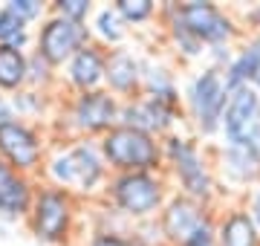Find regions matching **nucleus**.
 Masks as SVG:
<instances>
[{
  "label": "nucleus",
  "instance_id": "obj_32",
  "mask_svg": "<svg viewBox=\"0 0 260 246\" xmlns=\"http://www.w3.org/2000/svg\"><path fill=\"white\" fill-rule=\"evenodd\" d=\"M12 119H15V104H12L6 96L0 93V125L12 122Z\"/></svg>",
  "mask_w": 260,
  "mask_h": 246
},
{
  "label": "nucleus",
  "instance_id": "obj_12",
  "mask_svg": "<svg viewBox=\"0 0 260 246\" xmlns=\"http://www.w3.org/2000/svg\"><path fill=\"white\" fill-rule=\"evenodd\" d=\"M0 160H6L20 174L38 171L41 160H44L41 136L26 122H20V119H12V122L0 125Z\"/></svg>",
  "mask_w": 260,
  "mask_h": 246
},
{
  "label": "nucleus",
  "instance_id": "obj_21",
  "mask_svg": "<svg viewBox=\"0 0 260 246\" xmlns=\"http://www.w3.org/2000/svg\"><path fill=\"white\" fill-rule=\"evenodd\" d=\"M162 15L168 18V35H171V41H174V47L179 49V55L182 58H188V61H194V58H203L208 49L200 44V41L191 35L185 29V23L179 20V15H177V6L174 3H165L162 6Z\"/></svg>",
  "mask_w": 260,
  "mask_h": 246
},
{
  "label": "nucleus",
  "instance_id": "obj_19",
  "mask_svg": "<svg viewBox=\"0 0 260 246\" xmlns=\"http://www.w3.org/2000/svg\"><path fill=\"white\" fill-rule=\"evenodd\" d=\"M142 93L153 96V99L171 104L177 110L182 107V96H179L177 78H174V73L165 64H159V61H142Z\"/></svg>",
  "mask_w": 260,
  "mask_h": 246
},
{
  "label": "nucleus",
  "instance_id": "obj_20",
  "mask_svg": "<svg viewBox=\"0 0 260 246\" xmlns=\"http://www.w3.org/2000/svg\"><path fill=\"white\" fill-rule=\"evenodd\" d=\"M29 81V55L23 49L0 44V90L20 93V87Z\"/></svg>",
  "mask_w": 260,
  "mask_h": 246
},
{
  "label": "nucleus",
  "instance_id": "obj_23",
  "mask_svg": "<svg viewBox=\"0 0 260 246\" xmlns=\"http://www.w3.org/2000/svg\"><path fill=\"white\" fill-rule=\"evenodd\" d=\"M26 20L18 18L9 6H0V44H9V47H18L23 49L29 41V32H26Z\"/></svg>",
  "mask_w": 260,
  "mask_h": 246
},
{
  "label": "nucleus",
  "instance_id": "obj_4",
  "mask_svg": "<svg viewBox=\"0 0 260 246\" xmlns=\"http://www.w3.org/2000/svg\"><path fill=\"white\" fill-rule=\"evenodd\" d=\"M116 211L133 220H150L168 203V182L162 174L153 171H133V174H116L107 186Z\"/></svg>",
  "mask_w": 260,
  "mask_h": 246
},
{
  "label": "nucleus",
  "instance_id": "obj_2",
  "mask_svg": "<svg viewBox=\"0 0 260 246\" xmlns=\"http://www.w3.org/2000/svg\"><path fill=\"white\" fill-rule=\"evenodd\" d=\"M47 174L52 177L58 189L93 194L107 177V160L102 153V142L78 139L70 148H61L47 162Z\"/></svg>",
  "mask_w": 260,
  "mask_h": 246
},
{
  "label": "nucleus",
  "instance_id": "obj_11",
  "mask_svg": "<svg viewBox=\"0 0 260 246\" xmlns=\"http://www.w3.org/2000/svg\"><path fill=\"white\" fill-rule=\"evenodd\" d=\"M121 104L110 90H93V93H78L70 104V122L78 133L95 136L107 133L119 125Z\"/></svg>",
  "mask_w": 260,
  "mask_h": 246
},
{
  "label": "nucleus",
  "instance_id": "obj_10",
  "mask_svg": "<svg viewBox=\"0 0 260 246\" xmlns=\"http://www.w3.org/2000/svg\"><path fill=\"white\" fill-rule=\"evenodd\" d=\"M90 44V32L84 23L67 20L61 15L44 20V26L38 29V55L44 58L49 67H61L70 64V58L78 52L81 47Z\"/></svg>",
  "mask_w": 260,
  "mask_h": 246
},
{
  "label": "nucleus",
  "instance_id": "obj_17",
  "mask_svg": "<svg viewBox=\"0 0 260 246\" xmlns=\"http://www.w3.org/2000/svg\"><path fill=\"white\" fill-rule=\"evenodd\" d=\"M32 203H35V191H32L26 174H20L6 160H0V214L29 218Z\"/></svg>",
  "mask_w": 260,
  "mask_h": 246
},
{
  "label": "nucleus",
  "instance_id": "obj_14",
  "mask_svg": "<svg viewBox=\"0 0 260 246\" xmlns=\"http://www.w3.org/2000/svg\"><path fill=\"white\" fill-rule=\"evenodd\" d=\"M104 84L110 87L113 96H124V102L136 99L142 93V61L127 47H116L107 52V70Z\"/></svg>",
  "mask_w": 260,
  "mask_h": 246
},
{
  "label": "nucleus",
  "instance_id": "obj_34",
  "mask_svg": "<svg viewBox=\"0 0 260 246\" xmlns=\"http://www.w3.org/2000/svg\"><path fill=\"white\" fill-rule=\"evenodd\" d=\"M205 246H217V243H205Z\"/></svg>",
  "mask_w": 260,
  "mask_h": 246
},
{
  "label": "nucleus",
  "instance_id": "obj_3",
  "mask_svg": "<svg viewBox=\"0 0 260 246\" xmlns=\"http://www.w3.org/2000/svg\"><path fill=\"white\" fill-rule=\"evenodd\" d=\"M102 153L107 160V168L116 174H133V171H153L159 174L165 165L162 139L153 133L136 131L127 125H116L113 131L102 136Z\"/></svg>",
  "mask_w": 260,
  "mask_h": 246
},
{
  "label": "nucleus",
  "instance_id": "obj_30",
  "mask_svg": "<svg viewBox=\"0 0 260 246\" xmlns=\"http://www.w3.org/2000/svg\"><path fill=\"white\" fill-rule=\"evenodd\" d=\"M240 26L251 29V32H260V3H254V6H249V9L243 12Z\"/></svg>",
  "mask_w": 260,
  "mask_h": 246
},
{
  "label": "nucleus",
  "instance_id": "obj_28",
  "mask_svg": "<svg viewBox=\"0 0 260 246\" xmlns=\"http://www.w3.org/2000/svg\"><path fill=\"white\" fill-rule=\"evenodd\" d=\"M18 18H23L26 23H32L35 18H41L44 15V3H38V0H9L6 3Z\"/></svg>",
  "mask_w": 260,
  "mask_h": 246
},
{
  "label": "nucleus",
  "instance_id": "obj_24",
  "mask_svg": "<svg viewBox=\"0 0 260 246\" xmlns=\"http://www.w3.org/2000/svg\"><path fill=\"white\" fill-rule=\"evenodd\" d=\"M116 12L124 18L127 26H136V23H148L159 9H156L153 0H119L116 3Z\"/></svg>",
  "mask_w": 260,
  "mask_h": 246
},
{
  "label": "nucleus",
  "instance_id": "obj_29",
  "mask_svg": "<svg viewBox=\"0 0 260 246\" xmlns=\"http://www.w3.org/2000/svg\"><path fill=\"white\" fill-rule=\"evenodd\" d=\"M12 104H15V110H18V113H23V116L38 113V110L44 107V102H41V96H38V93H15Z\"/></svg>",
  "mask_w": 260,
  "mask_h": 246
},
{
  "label": "nucleus",
  "instance_id": "obj_31",
  "mask_svg": "<svg viewBox=\"0 0 260 246\" xmlns=\"http://www.w3.org/2000/svg\"><path fill=\"white\" fill-rule=\"evenodd\" d=\"M246 211L251 214L254 226L260 229V186H257V189H251V194H249V206H246Z\"/></svg>",
  "mask_w": 260,
  "mask_h": 246
},
{
  "label": "nucleus",
  "instance_id": "obj_1",
  "mask_svg": "<svg viewBox=\"0 0 260 246\" xmlns=\"http://www.w3.org/2000/svg\"><path fill=\"white\" fill-rule=\"evenodd\" d=\"M162 153H165V165L171 168V174L179 186V194L211 206L214 194H217L214 162H208V157L200 151L197 139L174 131L162 136Z\"/></svg>",
  "mask_w": 260,
  "mask_h": 246
},
{
  "label": "nucleus",
  "instance_id": "obj_9",
  "mask_svg": "<svg viewBox=\"0 0 260 246\" xmlns=\"http://www.w3.org/2000/svg\"><path fill=\"white\" fill-rule=\"evenodd\" d=\"M214 171L232 189H257L260 186V145L249 136L225 139L214 151Z\"/></svg>",
  "mask_w": 260,
  "mask_h": 246
},
{
  "label": "nucleus",
  "instance_id": "obj_13",
  "mask_svg": "<svg viewBox=\"0 0 260 246\" xmlns=\"http://www.w3.org/2000/svg\"><path fill=\"white\" fill-rule=\"evenodd\" d=\"M179 122V110L171 107V104L159 102L153 96L139 93L130 102H121V113H119V125H127V128H136V131L153 133V136H168L174 133V125Z\"/></svg>",
  "mask_w": 260,
  "mask_h": 246
},
{
  "label": "nucleus",
  "instance_id": "obj_25",
  "mask_svg": "<svg viewBox=\"0 0 260 246\" xmlns=\"http://www.w3.org/2000/svg\"><path fill=\"white\" fill-rule=\"evenodd\" d=\"M90 9H93L90 0H55V6H52L55 15H61L67 20H75V23H84L87 15H90Z\"/></svg>",
  "mask_w": 260,
  "mask_h": 246
},
{
  "label": "nucleus",
  "instance_id": "obj_15",
  "mask_svg": "<svg viewBox=\"0 0 260 246\" xmlns=\"http://www.w3.org/2000/svg\"><path fill=\"white\" fill-rule=\"evenodd\" d=\"M260 119V93L251 84L237 87L229 96L223 113V139H240L251 131V125Z\"/></svg>",
  "mask_w": 260,
  "mask_h": 246
},
{
  "label": "nucleus",
  "instance_id": "obj_27",
  "mask_svg": "<svg viewBox=\"0 0 260 246\" xmlns=\"http://www.w3.org/2000/svg\"><path fill=\"white\" fill-rule=\"evenodd\" d=\"M90 246H148L142 237H127V235H119V232H95Z\"/></svg>",
  "mask_w": 260,
  "mask_h": 246
},
{
  "label": "nucleus",
  "instance_id": "obj_33",
  "mask_svg": "<svg viewBox=\"0 0 260 246\" xmlns=\"http://www.w3.org/2000/svg\"><path fill=\"white\" fill-rule=\"evenodd\" d=\"M251 87H254V90H257V93H260V73H257V76H254V81H251Z\"/></svg>",
  "mask_w": 260,
  "mask_h": 246
},
{
  "label": "nucleus",
  "instance_id": "obj_22",
  "mask_svg": "<svg viewBox=\"0 0 260 246\" xmlns=\"http://www.w3.org/2000/svg\"><path fill=\"white\" fill-rule=\"evenodd\" d=\"M95 35H99L104 44H121V41L127 38V23H124V18L116 12V6L99 9V15H95Z\"/></svg>",
  "mask_w": 260,
  "mask_h": 246
},
{
  "label": "nucleus",
  "instance_id": "obj_18",
  "mask_svg": "<svg viewBox=\"0 0 260 246\" xmlns=\"http://www.w3.org/2000/svg\"><path fill=\"white\" fill-rule=\"evenodd\" d=\"M217 246H260V229L243 206L225 208L217 218Z\"/></svg>",
  "mask_w": 260,
  "mask_h": 246
},
{
  "label": "nucleus",
  "instance_id": "obj_5",
  "mask_svg": "<svg viewBox=\"0 0 260 246\" xmlns=\"http://www.w3.org/2000/svg\"><path fill=\"white\" fill-rule=\"evenodd\" d=\"M229 87H225L223 70L217 67H205L200 70L185 90V107H188V119L194 122L197 133L211 139L217 133H223V113L229 104Z\"/></svg>",
  "mask_w": 260,
  "mask_h": 246
},
{
  "label": "nucleus",
  "instance_id": "obj_6",
  "mask_svg": "<svg viewBox=\"0 0 260 246\" xmlns=\"http://www.w3.org/2000/svg\"><path fill=\"white\" fill-rule=\"evenodd\" d=\"M29 229L41 243H67L70 229H73V194L58 186L38 189L32 211H29Z\"/></svg>",
  "mask_w": 260,
  "mask_h": 246
},
{
  "label": "nucleus",
  "instance_id": "obj_26",
  "mask_svg": "<svg viewBox=\"0 0 260 246\" xmlns=\"http://www.w3.org/2000/svg\"><path fill=\"white\" fill-rule=\"evenodd\" d=\"M49 81H52V67L38 55V52H32V55H29V81H26V84L47 87Z\"/></svg>",
  "mask_w": 260,
  "mask_h": 246
},
{
  "label": "nucleus",
  "instance_id": "obj_7",
  "mask_svg": "<svg viewBox=\"0 0 260 246\" xmlns=\"http://www.w3.org/2000/svg\"><path fill=\"white\" fill-rule=\"evenodd\" d=\"M179 20L194 35L205 49L232 44L240 35V20H234L223 6L208 3V0H188V3H174Z\"/></svg>",
  "mask_w": 260,
  "mask_h": 246
},
{
  "label": "nucleus",
  "instance_id": "obj_8",
  "mask_svg": "<svg viewBox=\"0 0 260 246\" xmlns=\"http://www.w3.org/2000/svg\"><path fill=\"white\" fill-rule=\"evenodd\" d=\"M217 218L211 214L208 203L191 200L185 194H171L165 208L159 211V235L168 246H185L197 232L214 226Z\"/></svg>",
  "mask_w": 260,
  "mask_h": 246
},
{
  "label": "nucleus",
  "instance_id": "obj_16",
  "mask_svg": "<svg viewBox=\"0 0 260 246\" xmlns=\"http://www.w3.org/2000/svg\"><path fill=\"white\" fill-rule=\"evenodd\" d=\"M104 70H107V52L99 44H87V47H81L70 58V64H67V81L78 93H93V90H102Z\"/></svg>",
  "mask_w": 260,
  "mask_h": 246
}]
</instances>
